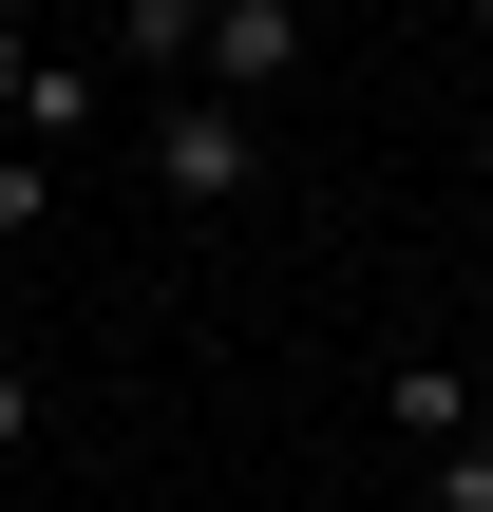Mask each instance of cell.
I'll return each mask as SVG.
<instances>
[{"instance_id": "7a4b0ae2", "label": "cell", "mask_w": 493, "mask_h": 512, "mask_svg": "<svg viewBox=\"0 0 493 512\" xmlns=\"http://www.w3.org/2000/svg\"><path fill=\"white\" fill-rule=\"evenodd\" d=\"M190 76L247 114V95H285V76H304V19H285V0H209V57H190Z\"/></svg>"}, {"instance_id": "ba28073f", "label": "cell", "mask_w": 493, "mask_h": 512, "mask_svg": "<svg viewBox=\"0 0 493 512\" xmlns=\"http://www.w3.org/2000/svg\"><path fill=\"white\" fill-rule=\"evenodd\" d=\"M19 95H38V38H19V19H0V114H19Z\"/></svg>"}, {"instance_id": "52a82bcc", "label": "cell", "mask_w": 493, "mask_h": 512, "mask_svg": "<svg viewBox=\"0 0 493 512\" xmlns=\"http://www.w3.org/2000/svg\"><path fill=\"white\" fill-rule=\"evenodd\" d=\"M19 437H38V380H19V361H0V456H19Z\"/></svg>"}, {"instance_id": "8992f818", "label": "cell", "mask_w": 493, "mask_h": 512, "mask_svg": "<svg viewBox=\"0 0 493 512\" xmlns=\"http://www.w3.org/2000/svg\"><path fill=\"white\" fill-rule=\"evenodd\" d=\"M38 209H57V152H0V247H19Z\"/></svg>"}, {"instance_id": "3957f363", "label": "cell", "mask_w": 493, "mask_h": 512, "mask_svg": "<svg viewBox=\"0 0 493 512\" xmlns=\"http://www.w3.org/2000/svg\"><path fill=\"white\" fill-rule=\"evenodd\" d=\"M380 399H399V437H418V456H456V437H475V361H399V380H380Z\"/></svg>"}, {"instance_id": "277c9868", "label": "cell", "mask_w": 493, "mask_h": 512, "mask_svg": "<svg viewBox=\"0 0 493 512\" xmlns=\"http://www.w3.org/2000/svg\"><path fill=\"white\" fill-rule=\"evenodd\" d=\"M114 19H133V76H190L209 57V0H114Z\"/></svg>"}, {"instance_id": "6da1fadb", "label": "cell", "mask_w": 493, "mask_h": 512, "mask_svg": "<svg viewBox=\"0 0 493 512\" xmlns=\"http://www.w3.org/2000/svg\"><path fill=\"white\" fill-rule=\"evenodd\" d=\"M133 152H152V190H171V209H247V171H266V133H247L209 76H190V95H152V133H133Z\"/></svg>"}, {"instance_id": "5b68a950", "label": "cell", "mask_w": 493, "mask_h": 512, "mask_svg": "<svg viewBox=\"0 0 493 512\" xmlns=\"http://www.w3.org/2000/svg\"><path fill=\"white\" fill-rule=\"evenodd\" d=\"M437 512H493V399H475V437L437 456Z\"/></svg>"}]
</instances>
